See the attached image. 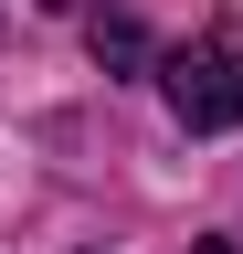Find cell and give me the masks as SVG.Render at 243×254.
Wrapping results in <instances>:
<instances>
[{
	"instance_id": "1",
	"label": "cell",
	"mask_w": 243,
	"mask_h": 254,
	"mask_svg": "<svg viewBox=\"0 0 243 254\" xmlns=\"http://www.w3.org/2000/svg\"><path fill=\"white\" fill-rule=\"evenodd\" d=\"M159 95L201 138L211 127H243V43H180V53H159Z\"/></svg>"
},
{
	"instance_id": "2",
	"label": "cell",
	"mask_w": 243,
	"mask_h": 254,
	"mask_svg": "<svg viewBox=\"0 0 243 254\" xmlns=\"http://www.w3.org/2000/svg\"><path fill=\"white\" fill-rule=\"evenodd\" d=\"M85 43H96V64H106V74H138V64H148L138 11H96V21H85Z\"/></svg>"
}]
</instances>
